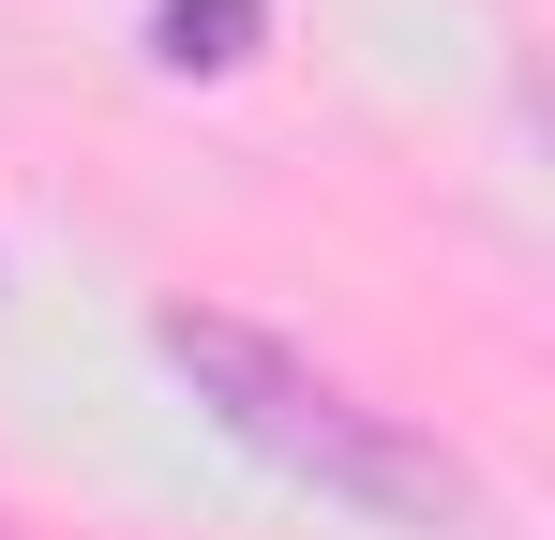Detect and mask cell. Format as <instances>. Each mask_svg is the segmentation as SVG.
<instances>
[{
    "label": "cell",
    "instance_id": "1",
    "mask_svg": "<svg viewBox=\"0 0 555 540\" xmlns=\"http://www.w3.org/2000/svg\"><path fill=\"white\" fill-rule=\"evenodd\" d=\"M151 346L195 375V406L225 421L241 450H271L285 480H315V496H346V511H375V526H421L451 540L480 526V480H465L436 436H405L390 406H361L346 375H315L300 346H271L256 316H210V300H166L151 316Z\"/></svg>",
    "mask_w": 555,
    "mask_h": 540
},
{
    "label": "cell",
    "instance_id": "2",
    "mask_svg": "<svg viewBox=\"0 0 555 540\" xmlns=\"http://www.w3.org/2000/svg\"><path fill=\"white\" fill-rule=\"evenodd\" d=\"M256 30H271V0H151V61H166V76L256 61Z\"/></svg>",
    "mask_w": 555,
    "mask_h": 540
}]
</instances>
